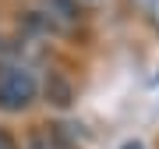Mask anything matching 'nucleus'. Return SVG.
I'll return each mask as SVG.
<instances>
[{
    "label": "nucleus",
    "instance_id": "1",
    "mask_svg": "<svg viewBox=\"0 0 159 149\" xmlns=\"http://www.w3.org/2000/svg\"><path fill=\"white\" fill-rule=\"evenodd\" d=\"M39 96V78L25 64H4L0 68V110L21 114L25 107L35 103Z\"/></svg>",
    "mask_w": 159,
    "mask_h": 149
},
{
    "label": "nucleus",
    "instance_id": "2",
    "mask_svg": "<svg viewBox=\"0 0 159 149\" xmlns=\"http://www.w3.org/2000/svg\"><path fill=\"white\" fill-rule=\"evenodd\" d=\"M39 22L46 29H71L78 22V7L74 0H39Z\"/></svg>",
    "mask_w": 159,
    "mask_h": 149
},
{
    "label": "nucleus",
    "instance_id": "3",
    "mask_svg": "<svg viewBox=\"0 0 159 149\" xmlns=\"http://www.w3.org/2000/svg\"><path fill=\"white\" fill-rule=\"evenodd\" d=\"M46 99H50L53 107H71V99H74L71 82L64 78V74H57V71H53L50 78H46Z\"/></svg>",
    "mask_w": 159,
    "mask_h": 149
},
{
    "label": "nucleus",
    "instance_id": "4",
    "mask_svg": "<svg viewBox=\"0 0 159 149\" xmlns=\"http://www.w3.org/2000/svg\"><path fill=\"white\" fill-rule=\"evenodd\" d=\"M127 4L134 7V14L142 18L148 29H156V32H159V0H127Z\"/></svg>",
    "mask_w": 159,
    "mask_h": 149
},
{
    "label": "nucleus",
    "instance_id": "5",
    "mask_svg": "<svg viewBox=\"0 0 159 149\" xmlns=\"http://www.w3.org/2000/svg\"><path fill=\"white\" fill-rule=\"evenodd\" d=\"M29 149H64V146H60V142H57L53 135H35Z\"/></svg>",
    "mask_w": 159,
    "mask_h": 149
},
{
    "label": "nucleus",
    "instance_id": "6",
    "mask_svg": "<svg viewBox=\"0 0 159 149\" xmlns=\"http://www.w3.org/2000/svg\"><path fill=\"white\" fill-rule=\"evenodd\" d=\"M0 149H18L14 135H11V132H4V128H0Z\"/></svg>",
    "mask_w": 159,
    "mask_h": 149
}]
</instances>
